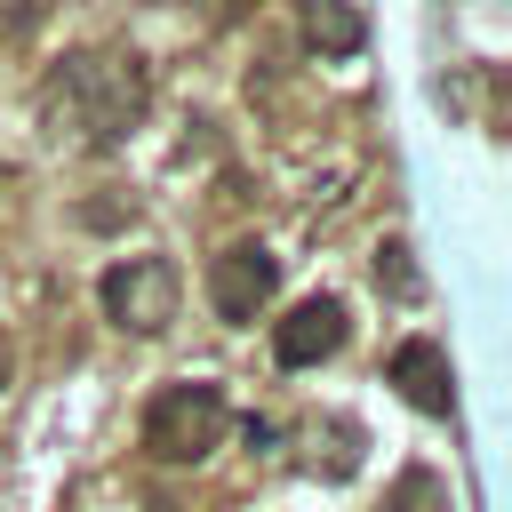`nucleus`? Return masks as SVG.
<instances>
[{"mask_svg": "<svg viewBox=\"0 0 512 512\" xmlns=\"http://www.w3.org/2000/svg\"><path fill=\"white\" fill-rule=\"evenodd\" d=\"M40 104L56 120V136L88 144V152H112L136 136L144 104H152V72L136 48H72L56 56V72L40 80Z\"/></svg>", "mask_w": 512, "mask_h": 512, "instance_id": "f257e3e1", "label": "nucleus"}, {"mask_svg": "<svg viewBox=\"0 0 512 512\" xmlns=\"http://www.w3.org/2000/svg\"><path fill=\"white\" fill-rule=\"evenodd\" d=\"M224 424H232V408H224L216 384H192V376L160 384L144 400V456L152 464H200V456L224 448Z\"/></svg>", "mask_w": 512, "mask_h": 512, "instance_id": "f03ea898", "label": "nucleus"}, {"mask_svg": "<svg viewBox=\"0 0 512 512\" xmlns=\"http://www.w3.org/2000/svg\"><path fill=\"white\" fill-rule=\"evenodd\" d=\"M96 304L120 336H168V320L184 304V272L168 256H120V264H104Z\"/></svg>", "mask_w": 512, "mask_h": 512, "instance_id": "7ed1b4c3", "label": "nucleus"}, {"mask_svg": "<svg viewBox=\"0 0 512 512\" xmlns=\"http://www.w3.org/2000/svg\"><path fill=\"white\" fill-rule=\"evenodd\" d=\"M272 296H280V256H272L264 240H232V248L208 264V304H216L224 328H256Z\"/></svg>", "mask_w": 512, "mask_h": 512, "instance_id": "20e7f679", "label": "nucleus"}, {"mask_svg": "<svg viewBox=\"0 0 512 512\" xmlns=\"http://www.w3.org/2000/svg\"><path fill=\"white\" fill-rule=\"evenodd\" d=\"M344 336H352L344 296H304V304H288V320H272V360L296 376V368L336 360V352H344Z\"/></svg>", "mask_w": 512, "mask_h": 512, "instance_id": "39448f33", "label": "nucleus"}, {"mask_svg": "<svg viewBox=\"0 0 512 512\" xmlns=\"http://www.w3.org/2000/svg\"><path fill=\"white\" fill-rule=\"evenodd\" d=\"M384 376H392L400 400L424 408V416H448V408H456V368H448V352H440L432 336H400L392 360H384Z\"/></svg>", "mask_w": 512, "mask_h": 512, "instance_id": "423d86ee", "label": "nucleus"}, {"mask_svg": "<svg viewBox=\"0 0 512 512\" xmlns=\"http://www.w3.org/2000/svg\"><path fill=\"white\" fill-rule=\"evenodd\" d=\"M304 40H312L320 56H360L368 24H360L352 8H336V0H312V8H304Z\"/></svg>", "mask_w": 512, "mask_h": 512, "instance_id": "0eeeda50", "label": "nucleus"}, {"mask_svg": "<svg viewBox=\"0 0 512 512\" xmlns=\"http://www.w3.org/2000/svg\"><path fill=\"white\" fill-rule=\"evenodd\" d=\"M376 512H456V496H448V480H440L432 464H408V472L384 488Z\"/></svg>", "mask_w": 512, "mask_h": 512, "instance_id": "6e6552de", "label": "nucleus"}, {"mask_svg": "<svg viewBox=\"0 0 512 512\" xmlns=\"http://www.w3.org/2000/svg\"><path fill=\"white\" fill-rule=\"evenodd\" d=\"M376 288H384L392 304H424V272H416L408 240H384V248H376Z\"/></svg>", "mask_w": 512, "mask_h": 512, "instance_id": "1a4fd4ad", "label": "nucleus"}, {"mask_svg": "<svg viewBox=\"0 0 512 512\" xmlns=\"http://www.w3.org/2000/svg\"><path fill=\"white\" fill-rule=\"evenodd\" d=\"M328 440H336V448H328V480H344V472L360 464V424H352V416H336V424H328Z\"/></svg>", "mask_w": 512, "mask_h": 512, "instance_id": "9d476101", "label": "nucleus"}, {"mask_svg": "<svg viewBox=\"0 0 512 512\" xmlns=\"http://www.w3.org/2000/svg\"><path fill=\"white\" fill-rule=\"evenodd\" d=\"M8 376H16V352H8V328H0V392H8Z\"/></svg>", "mask_w": 512, "mask_h": 512, "instance_id": "9b49d317", "label": "nucleus"}]
</instances>
